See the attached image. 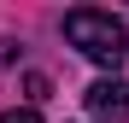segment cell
Listing matches in <instances>:
<instances>
[{
    "label": "cell",
    "mask_w": 129,
    "mask_h": 123,
    "mask_svg": "<svg viewBox=\"0 0 129 123\" xmlns=\"http://www.w3.org/2000/svg\"><path fill=\"white\" fill-rule=\"evenodd\" d=\"M64 41L82 53V59H94V65H123V53H129V29L117 24L112 12H94V6H76V12H64Z\"/></svg>",
    "instance_id": "6da1fadb"
},
{
    "label": "cell",
    "mask_w": 129,
    "mask_h": 123,
    "mask_svg": "<svg viewBox=\"0 0 129 123\" xmlns=\"http://www.w3.org/2000/svg\"><path fill=\"white\" fill-rule=\"evenodd\" d=\"M88 117L94 123H129V82L123 76H100L88 88Z\"/></svg>",
    "instance_id": "7a4b0ae2"
},
{
    "label": "cell",
    "mask_w": 129,
    "mask_h": 123,
    "mask_svg": "<svg viewBox=\"0 0 129 123\" xmlns=\"http://www.w3.org/2000/svg\"><path fill=\"white\" fill-rule=\"evenodd\" d=\"M0 123H41L35 106H18V111H0Z\"/></svg>",
    "instance_id": "3957f363"
},
{
    "label": "cell",
    "mask_w": 129,
    "mask_h": 123,
    "mask_svg": "<svg viewBox=\"0 0 129 123\" xmlns=\"http://www.w3.org/2000/svg\"><path fill=\"white\" fill-rule=\"evenodd\" d=\"M12 59H18V41H12V35H0V65H12Z\"/></svg>",
    "instance_id": "277c9868"
}]
</instances>
